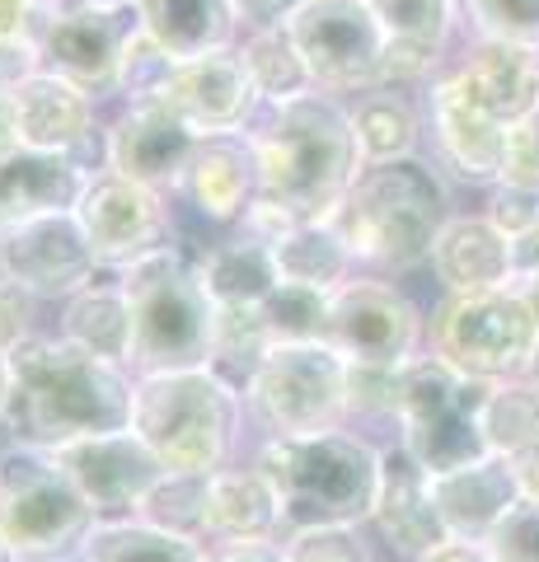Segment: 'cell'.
<instances>
[{
    "label": "cell",
    "instance_id": "1",
    "mask_svg": "<svg viewBox=\"0 0 539 562\" xmlns=\"http://www.w3.org/2000/svg\"><path fill=\"white\" fill-rule=\"evenodd\" d=\"M132 390L127 366L94 357L71 338L29 333L10 347V403L0 427L14 446L61 450L85 436L132 427Z\"/></svg>",
    "mask_w": 539,
    "mask_h": 562
},
{
    "label": "cell",
    "instance_id": "2",
    "mask_svg": "<svg viewBox=\"0 0 539 562\" xmlns=\"http://www.w3.org/2000/svg\"><path fill=\"white\" fill-rule=\"evenodd\" d=\"M249 146L258 198L282 206L291 221H328L361 173L352 113L324 90L268 103V117L249 132Z\"/></svg>",
    "mask_w": 539,
    "mask_h": 562
},
{
    "label": "cell",
    "instance_id": "3",
    "mask_svg": "<svg viewBox=\"0 0 539 562\" xmlns=\"http://www.w3.org/2000/svg\"><path fill=\"white\" fill-rule=\"evenodd\" d=\"M446 221V183L437 179V169H427L413 155L390 165H361L347 198L328 216L357 262L385 272L431 262V244Z\"/></svg>",
    "mask_w": 539,
    "mask_h": 562
},
{
    "label": "cell",
    "instance_id": "4",
    "mask_svg": "<svg viewBox=\"0 0 539 562\" xmlns=\"http://www.w3.org/2000/svg\"><path fill=\"white\" fill-rule=\"evenodd\" d=\"M254 469H263L277 492L282 530L361 525L375 512L380 450L343 427L319 436H268Z\"/></svg>",
    "mask_w": 539,
    "mask_h": 562
},
{
    "label": "cell",
    "instance_id": "5",
    "mask_svg": "<svg viewBox=\"0 0 539 562\" xmlns=\"http://www.w3.org/2000/svg\"><path fill=\"white\" fill-rule=\"evenodd\" d=\"M132 431L150 446L165 473H216L235 450L239 390L212 366L136 375Z\"/></svg>",
    "mask_w": 539,
    "mask_h": 562
},
{
    "label": "cell",
    "instance_id": "6",
    "mask_svg": "<svg viewBox=\"0 0 539 562\" xmlns=\"http://www.w3.org/2000/svg\"><path fill=\"white\" fill-rule=\"evenodd\" d=\"M117 286H123L132 310L127 371L165 375L212 361L216 305L179 249H155L127 262V268H117Z\"/></svg>",
    "mask_w": 539,
    "mask_h": 562
},
{
    "label": "cell",
    "instance_id": "7",
    "mask_svg": "<svg viewBox=\"0 0 539 562\" xmlns=\"http://www.w3.org/2000/svg\"><path fill=\"white\" fill-rule=\"evenodd\" d=\"M99 525L52 450H0V539L20 562H76Z\"/></svg>",
    "mask_w": 539,
    "mask_h": 562
},
{
    "label": "cell",
    "instance_id": "8",
    "mask_svg": "<svg viewBox=\"0 0 539 562\" xmlns=\"http://www.w3.org/2000/svg\"><path fill=\"white\" fill-rule=\"evenodd\" d=\"M493 394V380H474L456 371L450 361L413 357L404 366V394H398V431L404 446L427 473L460 469L479 454H489L483 446V403Z\"/></svg>",
    "mask_w": 539,
    "mask_h": 562
},
{
    "label": "cell",
    "instance_id": "9",
    "mask_svg": "<svg viewBox=\"0 0 539 562\" xmlns=\"http://www.w3.org/2000/svg\"><path fill=\"white\" fill-rule=\"evenodd\" d=\"M245 403L268 436L338 431L347 417V361L328 342H277L249 375Z\"/></svg>",
    "mask_w": 539,
    "mask_h": 562
},
{
    "label": "cell",
    "instance_id": "10",
    "mask_svg": "<svg viewBox=\"0 0 539 562\" xmlns=\"http://www.w3.org/2000/svg\"><path fill=\"white\" fill-rule=\"evenodd\" d=\"M291 43L310 70V85L324 94H367L385 85V29L367 0H305L291 14Z\"/></svg>",
    "mask_w": 539,
    "mask_h": 562
},
{
    "label": "cell",
    "instance_id": "11",
    "mask_svg": "<svg viewBox=\"0 0 539 562\" xmlns=\"http://www.w3.org/2000/svg\"><path fill=\"white\" fill-rule=\"evenodd\" d=\"M539 338V324L520 295L489 291V295H450L431 319V351L456 371L474 380H516L526 371V357Z\"/></svg>",
    "mask_w": 539,
    "mask_h": 562
},
{
    "label": "cell",
    "instance_id": "12",
    "mask_svg": "<svg viewBox=\"0 0 539 562\" xmlns=\"http://www.w3.org/2000/svg\"><path fill=\"white\" fill-rule=\"evenodd\" d=\"M423 338V314L398 286L375 277H347L328 295L324 342L347 366H408Z\"/></svg>",
    "mask_w": 539,
    "mask_h": 562
},
{
    "label": "cell",
    "instance_id": "13",
    "mask_svg": "<svg viewBox=\"0 0 539 562\" xmlns=\"http://www.w3.org/2000/svg\"><path fill=\"white\" fill-rule=\"evenodd\" d=\"M136 24L132 0L127 5H103V0H66V5H47L43 24L33 33L38 43L43 70L85 85V90H117V66H123V47L132 43Z\"/></svg>",
    "mask_w": 539,
    "mask_h": 562
},
{
    "label": "cell",
    "instance_id": "14",
    "mask_svg": "<svg viewBox=\"0 0 539 562\" xmlns=\"http://www.w3.org/2000/svg\"><path fill=\"white\" fill-rule=\"evenodd\" d=\"M76 221L94 249L99 268H127L155 249H169V206L155 188L132 183L123 173H90Z\"/></svg>",
    "mask_w": 539,
    "mask_h": 562
},
{
    "label": "cell",
    "instance_id": "15",
    "mask_svg": "<svg viewBox=\"0 0 539 562\" xmlns=\"http://www.w3.org/2000/svg\"><path fill=\"white\" fill-rule=\"evenodd\" d=\"M52 454H57L66 479L80 487V497L90 502L99 520H132L155 492V483L165 479V464L155 460L150 446L132 427L85 436V441H71Z\"/></svg>",
    "mask_w": 539,
    "mask_h": 562
},
{
    "label": "cell",
    "instance_id": "16",
    "mask_svg": "<svg viewBox=\"0 0 539 562\" xmlns=\"http://www.w3.org/2000/svg\"><path fill=\"white\" fill-rule=\"evenodd\" d=\"M0 262L33 301H71L99 272L76 211H52V216L24 221L20 231L0 239Z\"/></svg>",
    "mask_w": 539,
    "mask_h": 562
},
{
    "label": "cell",
    "instance_id": "17",
    "mask_svg": "<svg viewBox=\"0 0 539 562\" xmlns=\"http://www.w3.org/2000/svg\"><path fill=\"white\" fill-rule=\"evenodd\" d=\"M198 140L202 136L155 94L127 103V113L103 136V155H109V173H123L132 183L165 192L183 183V169L193 160Z\"/></svg>",
    "mask_w": 539,
    "mask_h": 562
},
{
    "label": "cell",
    "instance_id": "18",
    "mask_svg": "<svg viewBox=\"0 0 539 562\" xmlns=\"http://www.w3.org/2000/svg\"><path fill=\"white\" fill-rule=\"evenodd\" d=\"M160 99L198 136H235L239 127H249L258 109H268L235 47L206 52V57L193 61H173Z\"/></svg>",
    "mask_w": 539,
    "mask_h": 562
},
{
    "label": "cell",
    "instance_id": "19",
    "mask_svg": "<svg viewBox=\"0 0 539 562\" xmlns=\"http://www.w3.org/2000/svg\"><path fill=\"white\" fill-rule=\"evenodd\" d=\"M427 487L441 512L446 535L474 539V543L489 539L526 502L516 483V469H512V454H479V460H469L460 469L427 473Z\"/></svg>",
    "mask_w": 539,
    "mask_h": 562
},
{
    "label": "cell",
    "instance_id": "20",
    "mask_svg": "<svg viewBox=\"0 0 539 562\" xmlns=\"http://www.w3.org/2000/svg\"><path fill=\"white\" fill-rule=\"evenodd\" d=\"M371 525H375L380 539H385L394 553H404L413 562L450 539L446 525H441L437 502H431L427 469L417 464L404 446H398V450H380V492H375Z\"/></svg>",
    "mask_w": 539,
    "mask_h": 562
},
{
    "label": "cell",
    "instance_id": "21",
    "mask_svg": "<svg viewBox=\"0 0 539 562\" xmlns=\"http://www.w3.org/2000/svg\"><path fill=\"white\" fill-rule=\"evenodd\" d=\"M90 169L76 155H52L14 146L0 155V239L20 231L24 221L52 216V211H76Z\"/></svg>",
    "mask_w": 539,
    "mask_h": 562
},
{
    "label": "cell",
    "instance_id": "22",
    "mask_svg": "<svg viewBox=\"0 0 539 562\" xmlns=\"http://www.w3.org/2000/svg\"><path fill=\"white\" fill-rule=\"evenodd\" d=\"M14 127L20 146L52 150V155H76L94 136V99L85 85L57 76V70H33L14 85Z\"/></svg>",
    "mask_w": 539,
    "mask_h": 562
},
{
    "label": "cell",
    "instance_id": "23",
    "mask_svg": "<svg viewBox=\"0 0 539 562\" xmlns=\"http://www.w3.org/2000/svg\"><path fill=\"white\" fill-rule=\"evenodd\" d=\"M456 90L497 117L502 127H516L520 117H530L539 109V57L520 47H502V43H483L446 76Z\"/></svg>",
    "mask_w": 539,
    "mask_h": 562
},
{
    "label": "cell",
    "instance_id": "24",
    "mask_svg": "<svg viewBox=\"0 0 539 562\" xmlns=\"http://www.w3.org/2000/svg\"><path fill=\"white\" fill-rule=\"evenodd\" d=\"M179 192L193 202L198 216L206 221H245V211L258 198V165L249 136H202L193 160L183 169Z\"/></svg>",
    "mask_w": 539,
    "mask_h": 562
},
{
    "label": "cell",
    "instance_id": "25",
    "mask_svg": "<svg viewBox=\"0 0 539 562\" xmlns=\"http://www.w3.org/2000/svg\"><path fill=\"white\" fill-rule=\"evenodd\" d=\"M431 268L450 295H489L512 286L516 258L512 239L489 216H450L431 244Z\"/></svg>",
    "mask_w": 539,
    "mask_h": 562
},
{
    "label": "cell",
    "instance_id": "26",
    "mask_svg": "<svg viewBox=\"0 0 539 562\" xmlns=\"http://www.w3.org/2000/svg\"><path fill=\"white\" fill-rule=\"evenodd\" d=\"M367 10L390 43L385 85L427 80L441 61L450 29H456V0H367Z\"/></svg>",
    "mask_w": 539,
    "mask_h": 562
},
{
    "label": "cell",
    "instance_id": "27",
    "mask_svg": "<svg viewBox=\"0 0 539 562\" xmlns=\"http://www.w3.org/2000/svg\"><path fill=\"white\" fill-rule=\"evenodd\" d=\"M431 136L441 146V160L469 183H497L507 127L483 109H474L446 76L431 80Z\"/></svg>",
    "mask_w": 539,
    "mask_h": 562
},
{
    "label": "cell",
    "instance_id": "28",
    "mask_svg": "<svg viewBox=\"0 0 539 562\" xmlns=\"http://www.w3.org/2000/svg\"><path fill=\"white\" fill-rule=\"evenodd\" d=\"M132 10L146 38L160 43L173 61L225 52L239 33L231 0H132Z\"/></svg>",
    "mask_w": 539,
    "mask_h": 562
},
{
    "label": "cell",
    "instance_id": "29",
    "mask_svg": "<svg viewBox=\"0 0 539 562\" xmlns=\"http://www.w3.org/2000/svg\"><path fill=\"white\" fill-rule=\"evenodd\" d=\"M282 530L277 492L263 469H216L206 473V535L225 543L272 539Z\"/></svg>",
    "mask_w": 539,
    "mask_h": 562
},
{
    "label": "cell",
    "instance_id": "30",
    "mask_svg": "<svg viewBox=\"0 0 539 562\" xmlns=\"http://www.w3.org/2000/svg\"><path fill=\"white\" fill-rule=\"evenodd\" d=\"M193 272L202 281V291L212 295V305H263L268 295L282 286L277 262H272V244L254 239V235L212 244V249L193 262Z\"/></svg>",
    "mask_w": 539,
    "mask_h": 562
},
{
    "label": "cell",
    "instance_id": "31",
    "mask_svg": "<svg viewBox=\"0 0 539 562\" xmlns=\"http://www.w3.org/2000/svg\"><path fill=\"white\" fill-rule=\"evenodd\" d=\"M272 262H277V277L291 281V286H310V291H324L334 295L347 277H352L357 258L352 249L343 244V235L334 231L328 221H301L272 244Z\"/></svg>",
    "mask_w": 539,
    "mask_h": 562
},
{
    "label": "cell",
    "instance_id": "32",
    "mask_svg": "<svg viewBox=\"0 0 539 562\" xmlns=\"http://www.w3.org/2000/svg\"><path fill=\"white\" fill-rule=\"evenodd\" d=\"M61 338L80 342L85 351L94 357H109L117 366H127V351H132V310H127V295L123 286H99L90 281L85 291H76L66 301V324H61Z\"/></svg>",
    "mask_w": 539,
    "mask_h": 562
},
{
    "label": "cell",
    "instance_id": "33",
    "mask_svg": "<svg viewBox=\"0 0 539 562\" xmlns=\"http://www.w3.org/2000/svg\"><path fill=\"white\" fill-rule=\"evenodd\" d=\"M76 562H206V549L150 520H99Z\"/></svg>",
    "mask_w": 539,
    "mask_h": 562
},
{
    "label": "cell",
    "instance_id": "34",
    "mask_svg": "<svg viewBox=\"0 0 539 562\" xmlns=\"http://www.w3.org/2000/svg\"><path fill=\"white\" fill-rule=\"evenodd\" d=\"M352 136L361 150V165H390V160H408L417 150V113L404 94H394L390 85L367 90L361 103L352 109Z\"/></svg>",
    "mask_w": 539,
    "mask_h": 562
},
{
    "label": "cell",
    "instance_id": "35",
    "mask_svg": "<svg viewBox=\"0 0 539 562\" xmlns=\"http://www.w3.org/2000/svg\"><path fill=\"white\" fill-rule=\"evenodd\" d=\"M272 333L263 319V305H216V328H212V371L225 375L239 390L268 357Z\"/></svg>",
    "mask_w": 539,
    "mask_h": 562
},
{
    "label": "cell",
    "instance_id": "36",
    "mask_svg": "<svg viewBox=\"0 0 539 562\" xmlns=\"http://www.w3.org/2000/svg\"><path fill=\"white\" fill-rule=\"evenodd\" d=\"M239 61H245L254 90L263 103H287L295 94H310V70L295 52L287 29H268V33H245V47H239Z\"/></svg>",
    "mask_w": 539,
    "mask_h": 562
},
{
    "label": "cell",
    "instance_id": "37",
    "mask_svg": "<svg viewBox=\"0 0 539 562\" xmlns=\"http://www.w3.org/2000/svg\"><path fill=\"white\" fill-rule=\"evenodd\" d=\"M539 427V390L526 380H497L483 403V446L489 454H516Z\"/></svg>",
    "mask_w": 539,
    "mask_h": 562
},
{
    "label": "cell",
    "instance_id": "38",
    "mask_svg": "<svg viewBox=\"0 0 539 562\" xmlns=\"http://www.w3.org/2000/svg\"><path fill=\"white\" fill-rule=\"evenodd\" d=\"M136 516L202 543L206 539V473H165Z\"/></svg>",
    "mask_w": 539,
    "mask_h": 562
},
{
    "label": "cell",
    "instance_id": "39",
    "mask_svg": "<svg viewBox=\"0 0 539 562\" xmlns=\"http://www.w3.org/2000/svg\"><path fill=\"white\" fill-rule=\"evenodd\" d=\"M263 319H268V333H272V347L277 342H324L328 295L282 281V286L263 301Z\"/></svg>",
    "mask_w": 539,
    "mask_h": 562
},
{
    "label": "cell",
    "instance_id": "40",
    "mask_svg": "<svg viewBox=\"0 0 539 562\" xmlns=\"http://www.w3.org/2000/svg\"><path fill=\"white\" fill-rule=\"evenodd\" d=\"M483 43L520 47L539 57V0H460Z\"/></svg>",
    "mask_w": 539,
    "mask_h": 562
},
{
    "label": "cell",
    "instance_id": "41",
    "mask_svg": "<svg viewBox=\"0 0 539 562\" xmlns=\"http://www.w3.org/2000/svg\"><path fill=\"white\" fill-rule=\"evenodd\" d=\"M282 553H287V562H375L371 543L361 539L357 525H310V530H291Z\"/></svg>",
    "mask_w": 539,
    "mask_h": 562
},
{
    "label": "cell",
    "instance_id": "42",
    "mask_svg": "<svg viewBox=\"0 0 539 562\" xmlns=\"http://www.w3.org/2000/svg\"><path fill=\"white\" fill-rule=\"evenodd\" d=\"M404 366H347V417H398Z\"/></svg>",
    "mask_w": 539,
    "mask_h": 562
},
{
    "label": "cell",
    "instance_id": "43",
    "mask_svg": "<svg viewBox=\"0 0 539 562\" xmlns=\"http://www.w3.org/2000/svg\"><path fill=\"white\" fill-rule=\"evenodd\" d=\"M169 70H173V57H169L160 43H150L146 33L136 29L132 43L123 47V66H117V90H123L127 99H155V94L165 90Z\"/></svg>",
    "mask_w": 539,
    "mask_h": 562
},
{
    "label": "cell",
    "instance_id": "44",
    "mask_svg": "<svg viewBox=\"0 0 539 562\" xmlns=\"http://www.w3.org/2000/svg\"><path fill=\"white\" fill-rule=\"evenodd\" d=\"M497 183L539 192V109L530 117H520L516 127H507V150H502Z\"/></svg>",
    "mask_w": 539,
    "mask_h": 562
},
{
    "label": "cell",
    "instance_id": "45",
    "mask_svg": "<svg viewBox=\"0 0 539 562\" xmlns=\"http://www.w3.org/2000/svg\"><path fill=\"white\" fill-rule=\"evenodd\" d=\"M483 543L493 562H539V502H520Z\"/></svg>",
    "mask_w": 539,
    "mask_h": 562
},
{
    "label": "cell",
    "instance_id": "46",
    "mask_svg": "<svg viewBox=\"0 0 539 562\" xmlns=\"http://www.w3.org/2000/svg\"><path fill=\"white\" fill-rule=\"evenodd\" d=\"M489 221H493V225H497V231L507 235V239L526 235L530 225L539 221V192L497 183V198H493V206H489Z\"/></svg>",
    "mask_w": 539,
    "mask_h": 562
},
{
    "label": "cell",
    "instance_id": "47",
    "mask_svg": "<svg viewBox=\"0 0 539 562\" xmlns=\"http://www.w3.org/2000/svg\"><path fill=\"white\" fill-rule=\"evenodd\" d=\"M29 305H33V295L0 262V351H10L14 342L29 338Z\"/></svg>",
    "mask_w": 539,
    "mask_h": 562
},
{
    "label": "cell",
    "instance_id": "48",
    "mask_svg": "<svg viewBox=\"0 0 539 562\" xmlns=\"http://www.w3.org/2000/svg\"><path fill=\"white\" fill-rule=\"evenodd\" d=\"M231 5H235V24L245 33H268V29H287L305 0H231Z\"/></svg>",
    "mask_w": 539,
    "mask_h": 562
},
{
    "label": "cell",
    "instance_id": "49",
    "mask_svg": "<svg viewBox=\"0 0 539 562\" xmlns=\"http://www.w3.org/2000/svg\"><path fill=\"white\" fill-rule=\"evenodd\" d=\"M47 0H0V43H24L38 33Z\"/></svg>",
    "mask_w": 539,
    "mask_h": 562
},
{
    "label": "cell",
    "instance_id": "50",
    "mask_svg": "<svg viewBox=\"0 0 539 562\" xmlns=\"http://www.w3.org/2000/svg\"><path fill=\"white\" fill-rule=\"evenodd\" d=\"M206 562H287L282 549H272L268 539H249V543H221L206 553Z\"/></svg>",
    "mask_w": 539,
    "mask_h": 562
},
{
    "label": "cell",
    "instance_id": "51",
    "mask_svg": "<svg viewBox=\"0 0 539 562\" xmlns=\"http://www.w3.org/2000/svg\"><path fill=\"white\" fill-rule=\"evenodd\" d=\"M512 469H516L520 497H526V502H539V427H535L530 441L512 454Z\"/></svg>",
    "mask_w": 539,
    "mask_h": 562
},
{
    "label": "cell",
    "instance_id": "52",
    "mask_svg": "<svg viewBox=\"0 0 539 562\" xmlns=\"http://www.w3.org/2000/svg\"><path fill=\"white\" fill-rule=\"evenodd\" d=\"M417 562H493V553H489V543H474V539H446Z\"/></svg>",
    "mask_w": 539,
    "mask_h": 562
},
{
    "label": "cell",
    "instance_id": "53",
    "mask_svg": "<svg viewBox=\"0 0 539 562\" xmlns=\"http://www.w3.org/2000/svg\"><path fill=\"white\" fill-rule=\"evenodd\" d=\"M512 258H516V272H539V221L526 235L512 239Z\"/></svg>",
    "mask_w": 539,
    "mask_h": 562
},
{
    "label": "cell",
    "instance_id": "54",
    "mask_svg": "<svg viewBox=\"0 0 539 562\" xmlns=\"http://www.w3.org/2000/svg\"><path fill=\"white\" fill-rule=\"evenodd\" d=\"M20 146V127H14V94L0 90V155Z\"/></svg>",
    "mask_w": 539,
    "mask_h": 562
},
{
    "label": "cell",
    "instance_id": "55",
    "mask_svg": "<svg viewBox=\"0 0 539 562\" xmlns=\"http://www.w3.org/2000/svg\"><path fill=\"white\" fill-rule=\"evenodd\" d=\"M512 291L520 295V305H526L530 319L539 324V272H516L512 277Z\"/></svg>",
    "mask_w": 539,
    "mask_h": 562
},
{
    "label": "cell",
    "instance_id": "56",
    "mask_svg": "<svg viewBox=\"0 0 539 562\" xmlns=\"http://www.w3.org/2000/svg\"><path fill=\"white\" fill-rule=\"evenodd\" d=\"M5 403H10V351H0V422H5Z\"/></svg>",
    "mask_w": 539,
    "mask_h": 562
},
{
    "label": "cell",
    "instance_id": "57",
    "mask_svg": "<svg viewBox=\"0 0 539 562\" xmlns=\"http://www.w3.org/2000/svg\"><path fill=\"white\" fill-rule=\"evenodd\" d=\"M520 380L535 384V390H539V338H535V347H530V357H526V371H520Z\"/></svg>",
    "mask_w": 539,
    "mask_h": 562
},
{
    "label": "cell",
    "instance_id": "58",
    "mask_svg": "<svg viewBox=\"0 0 539 562\" xmlns=\"http://www.w3.org/2000/svg\"><path fill=\"white\" fill-rule=\"evenodd\" d=\"M0 562H20V558L10 553V543H5V539H0Z\"/></svg>",
    "mask_w": 539,
    "mask_h": 562
},
{
    "label": "cell",
    "instance_id": "59",
    "mask_svg": "<svg viewBox=\"0 0 539 562\" xmlns=\"http://www.w3.org/2000/svg\"><path fill=\"white\" fill-rule=\"evenodd\" d=\"M103 5H127V0H103Z\"/></svg>",
    "mask_w": 539,
    "mask_h": 562
}]
</instances>
